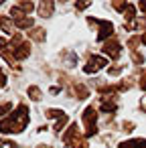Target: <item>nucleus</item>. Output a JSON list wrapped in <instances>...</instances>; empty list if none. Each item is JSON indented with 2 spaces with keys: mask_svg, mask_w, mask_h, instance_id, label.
<instances>
[{
  "mask_svg": "<svg viewBox=\"0 0 146 148\" xmlns=\"http://www.w3.org/2000/svg\"><path fill=\"white\" fill-rule=\"evenodd\" d=\"M31 37H33L35 41H43V39H45V31H43V29H35V31L31 33Z\"/></svg>",
  "mask_w": 146,
  "mask_h": 148,
  "instance_id": "12",
  "label": "nucleus"
},
{
  "mask_svg": "<svg viewBox=\"0 0 146 148\" xmlns=\"http://www.w3.org/2000/svg\"><path fill=\"white\" fill-rule=\"evenodd\" d=\"M29 95H31V99H35V101H39L43 93H41V89H39L37 85H31V87H29Z\"/></svg>",
  "mask_w": 146,
  "mask_h": 148,
  "instance_id": "10",
  "label": "nucleus"
},
{
  "mask_svg": "<svg viewBox=\"0 0 146 148\" xmlns=\"http://www.w3.org/2000/svg\"><path fill=\"white\" fill-rule=\"evenodd\" d=\"M122 148H146V140H130V142H124Z\"/></svg>",
  "mask_w": 146,
  "mask_h": 148,
  "instance_id": "8",
  "label": "nucleus"
},
{
  "mask_svg": "<svg viewBox=\"0 0 146 148\" xmlns=\"http://www.w3.org/2000/svg\"><path fill=\"white\" fill-rule=\"evenodd\" d=\"M104 53H106V55H110L112 59H118L122 51H120V45H118L116 41H110V43H106V45H104Z\"/></svg>",
  "mask_w": 146,
  "mask_h": 148,
  "instance_id": "4",
  "label": "nucleus"
},
{
  "mask_svg": "<svg viewBox=\"0 0 146 148\" xmlns=\"http://www.w3.org/2000/svg\"><path fill=\"white\" fill-rule=\"evenodd\" d=\"M104 65H108V61H106L104 57H91V59H89V65L85 67V71H87V73H93V71L101 69Z\"/></svg>",
  "mask_w": 146,
  "mask_h": 148,
  "instance_id": "5",
  "label": "nucleus"
},
{
  "mask_svg": "<svg viewBox=\"0 0 146 148\" xmlns=\"http://www.w3.org/2000/svg\"><path fill=\"white\" fill-rule=\"evenodd\" d=\"M99 110H101V112H114V110H116V106H114V103H110V101H104Z\"/></svg>",
  "mask_w": 146,
  "mask_h": 148,
  "instance_id": "15",
  "label": "nucleus"
},
{
  "mask_svg": "<svg viewBox=\"0 0 146 148\" xmlns=\"http://www.w3.org/2000/svg\"><path fill=\"white\" fill-rule=\"evenodd\" d=\"M14 27H19V29H29V27H33V18H31V16H25V18H21V21H14Z\"/></svg>",
  "mask_w": 146,
  "mask_h": 148,
  "instance_id": "9",
  "label": "nucleus"
},
{
  "mask_svg": "<svg viewBox=\"0 0 146 148\" xmlns=\"http://www.w3.org/2000/svg\"><path fill=\"white\" fill-rule=\"evenodd\" d=\"M39 12H41V16H51V12H53V2H47V0H45V2H41L39 4Z\"/></svg>",
  "mask_w": 146,
  "mask_h": 148,
  "instance_id": "6",
  "label": "nucleus"
},
{
  "mask_svg": "<svg viewBox=\"0 0 146 148\" xmlns=\"http://www.w3.org/2000/svg\"><path fill=\"white\" fill-rule=\"evenodd\" d=\"M120 71H122V67H114V69L110 67V75H118Z\"/></svg>",
  "mask_w": 146,
  "mask_h": 148,
  "instance_id": "19",
  "label": "nucleus"
},
{
  "mask_svg": "<svg viewBox=\"0 0 146 148\" xmlns=\"http://www.w3.org/2000/svg\"><path fill=\"white\" fill-rule=\"evenodd\" d=\"M27 124H29V112H27L25 106H21L12 116H8L6 120L0 122V132H4V134H8V132H23L27 128Z\"/></svg>",
  "mask_w": 146,
  "mask_h": 148,
  "instance_id": "1",
  "label": "nucleus"
},
{
  "mask_svg": "<svg viewBox=\"0 0 146 148\" xmlns=\"http://www.w3.org/2000/svg\"><path fill=\"white\" fill-rule=\"evenodd\" d=\"M87 6H89L87 2H81V4L77 2V4H75V8H77V10H83V8H87Z\"/></svg>",
  "mask_w": 146,
  "mask_h": 148,
  "instance_id": "18",
  "label": "nucleus"
},
{
  "mask_svg": "<svg viewBox=\"0 0 146 148\" xmlns=\"http://www.w3.org/2000/svg\"><path fill=\"white\" fill-rule=\"evenodd\" d=\"M134 6L132 4H128V8H126V21H134Z\"/></svg>",
  "mask_w": 146,
  "mask_h": 148,
  "instance_id": "14",
  "label": "nucleus"
},
{
  "mask_svg": "<svg viewBox=\"0 0 146 148\" xmlns=\"http://www.w3.org/2000/svg\"><path fill=\"white\" fill-rule=\"evenodd\" d=\"M95 108H87L83 112V124H85V136H93L95 134Z\"/></svg>",
  "mask_w": 146,
  "mask_h": 148,
  "instance_id": "2",
  "label": "nucleus"
},
{
  "mask_svg": "<svg viewBox=\"0 0 146 148\" xmlns=\"http://www.w3.org/2000/svg\"><path fill=\"white\" fill-rule=\"evenodd\" d=\"M29 53H31L29 45H19V47H16V51H14V59H25Z\"/></svg>",
  "mask_w": 146,
  "mask_h": 148,
  "instance_id": "7",
  "label": "nucleus"
},
{
  "mask_svg": "<svg viewBox=\"0 0 146 148\" xmlns=\"http://www.w3.org/2000/svg\"><path fill=\"white\" fill-rule=\"evenodd\" d=\"M10 103H4V106H0V116H2V114H6V112H10Z\"/></svg>",
  "mask_w": 146,
  "mask_h": 148,
  "instance_id": "17",
  "label": "nucleus"
},
{
  "mask_svg": "<svg viewBox=\"0 0 146 148\" xmlns=\"http://www.w3.org/2000/svg\"><path fill=\"white\" fill-rule=\"evenodd\" d=\"M45 114H47V118H63V116H65L61 110H47Z\"/></svg>",
  "mask_w": 146,
  "mask_h": 148,
  "instance_id": "13",
  "label": "nucleus"
},
{
  "mask_svg": "<svg viewBox=\"0 0 146 148\" xmlns=\"http://www.w3.org/2000/svg\"><path fill=\"white\" fill-rule=\"evenodd\" d=\"M19 6H21V10H23L27 16H29V12H33V8H35V4H33V2H21Z\"/></svg>",
  "mask_w": 146,
  "mask_h": 148,
  "instance_id": "11",
  "label": "nucleus"
},
{
  "mask_svg": "<svg viewBox=\"0 0 146 148\" xmlns=\"http://www.w3.org/2000/svg\"><path fill=\"white\" fill-rule=\"evenodd\" d=\"M89 23L99 25V35H97V41H104V39H108V37L114 33V25H112L110 21H93V18H89Z\"/></svg>",
  "mask_w": 146,
  "mask_h": 148,
  "instance_id": "3",
  "label": "nucleus"
},
{
  "mask_svg": "<svg viewBox=\"0 0 146 148\" xmlns=\"http://www.w3.org/2000/svg\"><path fill=\"white\" fill-rule=\"evenodd\" d=\"M67 124V116H63V118H59V122L55 124V132H61V128Z\"/></svg>",
  "mask_w": 146,
  "mask_h": 148,
  "instance_id": "16",
  "label": "nucleus"
}]
</instances>
